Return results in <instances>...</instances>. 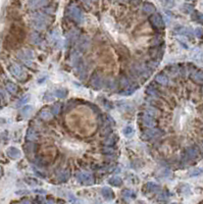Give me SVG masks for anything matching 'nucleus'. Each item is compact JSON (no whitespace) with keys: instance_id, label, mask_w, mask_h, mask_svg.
I'll list each match as a JSON object with an SVG mask.
<instances>
[{"instance_id":"obj_27","label":"nucleus","mask_w":203,"mask_h":204,"mask_svg":"<svg viewBox=\"0 0 203 204\" xmlns=\"http://www.w3.org/2000/svg\"><path fill=\"white\" fill-rule=\"evenodd\" d=\"M56 97L58 98H66V95H68V90L66 89H56L55 92H54Z\"/></svg>"},{"instance_id":"obj_9","label":"nucleus","mask_w":203,"mask_h":204,"mask_svg":"<svg viewBox=\"0 0 203 204\" xmlns=\"http://www.w3.org/2000/svg\"><path fill=\"white\" fill-rule=\"evenodd\" d=\"M198 156V150L195 147H188L184 152V158L186 160L195 159Z\"/></svg>"},{"instance_id":"obj_15","label":"nucleus","mask_w":203,"mask_h":204,"mask_svg":"<svg viewBox=\"0 0 203 204\" xmlns=\"http://www.w3.org/2000/svg\"><path fill=\"white\" fill-rule=\"evenodd\" d=\"M26 139L30 142H34V141L38 140V133L36 132V130H34L33 128H29L27 131Z\"/></svg>"},{"instance_id":"obj_34","label":"nucleus","mask_w":203,"mask_h":204,"mask_svg":"<svg viewBox=\"0 0 203 204\" xmlns=\"http://www.w3.org/2000/svg\"><path fill=\"white\" fill-rule=\"evenodd\" d=\"M193 19L199 23H203V14L199 13V12H196V13L193 15Z\"/></svg>"},{"instance_id":"obj_46","label":"nucleus","mask_w":203,"mask_h":204,"mask_svg":"<svg viewBox=\"0 0 203 204\" xmlns=\"http://www.w3.org/2000/svg\"><path fill=\"white\" fill-rule=\"evenodd\" d=\"M3 176V169L1 167H0V178Z\"/></svg>"},{"instance_id":"obj_6","label":"nucleus","mask_w":203,"mask_h":204,"mask_svg":"<svg viewBox=\"0 0 203 204\" xmlns=\"http://www.w3.org/2000/svg\"><path fill=\"white\" fill-rule=\"evenodd\" d=\"M9 70H10V73L15 78H17L19 80H23V78H25V76H26V74H25V72L23 70V68L17 64H12L11 66H10Z\"/></svg>"},{"instance_id":"obj_36","label":"nucleus","mask_w":203,"mask_h":204,"mask_svg":"<svg viewBox=\"0 0 203 204\" xmlns=\"http://www.w3.org/2000/svg\"><path fill=\"white\" fill-rule=\"evenodd\" d=\"M123 133H124L125 136L130 137V136H132V135L134 134V130L132 129L131 127H126L124 130H123Z\"/></svg>"},{"instance_id":"obj_11","label":"nucleus","mask_w":203,"mask_h":204,"mask_svg":"<svg viewBox=\"0 0 203 204\" xmlns=\"http://www.w3.org/2000/svg\"><path fill=\"white\" fill-rule=\"evenodd\" d=\"M161 135V131L160 130H157V129H150L148 131L144 132V134H143V139L145 140H149V139H152V138H155V137L159 136Z\"/></svg>"},{"instance_id":"obj_24","label":"nucleus","mask_w":203,"mask_h":204,"mask_svg":"<svg viewBox=\"0 0 203 204\" xmlns=\"http://www.w3.org/2000/svg\"><path fill=\"white\" fill-rule=\"evenodd\" d=\"M121 194H123V197H124L125 199H135L136 198L135 192H133L132 190H129V189L124 190L121 192Z\"/></svg>"},{"instance_id":"obj_14","label":"nucleus","mask_w":203,"mask_h":204,"mask_svg":"<svg viewBox=\"0 0 203 204\" xmlns=\"http://www.w3.org/2000/svg\"><path fill=\"white\" fill-rule=\"evenodd\" d=\"M101 194L106 200H112L115 198V193L108 187H103L102 190H101Z\"/></svg>"},{"instance_id":"obj_2","label":"nucleus","mask_w":203,"mask_h":204,"mask_svg":"<svg viewBox=\"0 0 203 204\" xmlns=\"http://www.w3.org/2000/svg\"><path fill=\"white\" fill-rule=\"evenodd\" d=\"M90 84L95 90H99L103 86V78L99 72H95L90 79Z\"/></svg>"},{"instance_id":"obj_20","label":"nucleus","mask_w":203,"mask_h":204,"mask_svg":"<svg viewBox=\"0 0 203 204\" xmlns=\"http://www.w3.org/2000/svg\"><path fill=\"white\" fill-rule=\"evenodd\" d=\"M30 40H31V42L33 43V44L38 45V44H40V43L42 42V37L40 36V34L36 33V32H33V33L31 34V36H30Z\"/></svg>"},{"instance_id":"obj_49","label":"nucleus","mask_w":203,"mask_h":204,"mask_svg":"<svg viewBox=\"0 0 203 204\" xmlns=\"http://www.w3.org/2000/svg\"><path fill=\"white\" fill-rule=\"evenodd\" d=\"M202 90H203V89H202Z\"/></svg>"},{"instance_id":"obj_28","label":"nucleus","mask_w":203,"mask_h":204,"mask_svg":"<svg viewBox=\"0 0 203 204\" xmlns=\"http://www.w3.org/2000/svg\"><path fill=\"white\" fill-rule=\"evenodd\" d=\"M192 78H193L194 80L197 81V82H203V70H197V72H195V73L193 74V76H192Z\"/></svg>"},{"instance_id":"obj_17","label":"nucleus","mask_w":203,"mask_h":204,"mask_svg":"<svg viewBox=\"0 0 203 204\" xmlns=\"http://www.w3.org/2000/svg\"><path fill=\"white\" fill-rule=\"evenodd\" d=\"M155 82L160 85H163V86H166L168 84V78L164 74H158L155 77Z\"/></svg>"},{"instance_id":"obj_5","label":"nucleus","mask_w":203,"mask_h":204,"mask_svg":"<svg viewBox=\"0 0 203 204\" xmlns=\"http://www.w3.org/2000/svg\"><path fill=\"white\" fill-rule=\"evenodd\" d=\"M32 25L34 28L38 29V30H43L46 27V21L43 15L41 14H36L35 17H33V21H32Z\"/></svg>"},{"instance_id":"obj_43","label":"nucleus","mask_w":203,"mask_h":204,"mask_svg":"<svg viewBox=\"0 0 203 204\" xmlns=\"http://www.w3.org/2000/svg\"><path fill=\"white\" fill-rule=\"evenodd\" d=\"M27 183L28 184H30V185H32V186H34V185H38V182L36 181L35 179H31V178H28L27 179Z\"/></svg>"},{"instance_id":"obj_47","label":"nucleus","mask_w":203,"mask_h":204,"mask_svg":"<svg viewBox=\"0 0 203 204\" xmlns=\"http://www.w3.org/2000/svg\"><path fill=\"white\" fill-rule=\"evenodd\" d=\"M131 1L134 3V4H137V3H139V1H140V0H131Z\"/></svg>"},{"instance_id":"obj_21","label":"nucleus","mask_w":203,"mask_h":204,"mask_svg":"<svg viewBox=\"0 0 203 204\" xmlns=\"http://www.w3.org/2000/svg\"><path fill=\"white\" fill-rule=\"evenodd\" d=\"M70 178V173L68 169H64V171H62L60 174L58 175V177H57L58 181H60V182H66Z\"/></svg>"},{"instance_id":"obj_40","label":"nucleus","mask_w":203,"mask_h":204,"mask_svg":"<svg viewBox=\"0 0 203 204\" xmlns=\"http://www.w3.org/2000/svg\"><path fill=\"white\" fill-rule=\"evenodd\" d=\"M167 70L170 74H177L178 70H179V68H178L177 66H175V64H174V66H168Z\"/></svg>"},{"instance_id":"obj_41","label":"nucleus","mask_w":203,"mask_h":204,"mask_svg":"<svg viewBox=\"0 0 203 204\" xmlns=\"http://www.w3.org/2000/svg\"><path fill=\"white\" fill-rule=\"evenodd\" d=\"M195 35H196L197 38H203V29L202 28H197L195 30Z\"/></svg>"},{"instance_id":"obj_7","label":"nucleus","mask_w":203,"mask_h":204,"mask_svg":"<svg viewBox=\"0 0 203 204\" xmlns=\"http://www.w3.org/2000/svg\"><path fill=\"white\" fill-rule=\"evenodd\" d=\"M68 15L72 21H78V23L82 21V12L77 6H72L68 8Z\"/></svg>"},{"instance_id":"obj_37","label":"nucleus","mask_w":203,"mask_h":204,"mask_svg":"<svg viewBox=\"0 0 203 204\" xmlns=\"http://www.w3.org/2000/svg\"><path fill=\"white\" fill-rule=\"evenodd\" d=\"M29 98H30V95H25V96H23V98H21V100L17 103V106H21V105H23V104H26L29 101Z\"/></svg>"},{"instance_id":"obj_30","label":"nucleus","mask_w":203,"mask_h":204,"mask_svg":"<svg viewBox=\"0 0 203 204\" xmlns=\"http://www.w3.org/2000/svg\"><path fill=\"white\" fill-rule=\"evenodd\" d=\"M202 51H201L200 49H194L193 52H192V57H193L194 59H196V60H200L201 58H202Z\"/></svg>"},{"instance_id":"obj_23","label":"nucleus","mask_w":203,"mask_h":204,"mask_svg":"<svg viewBox=\"0 0 203 204\" xmlns=\"http://www.w3.org/2000/svg\"><path fill=\"white\" fill-rule=\"evenodd\" d=\"M108 183L111 186H113V187H119L123 184V180L119 177H112V178L108 180Z\"/></svg>"},{"instance_id":"obj_12","label":"nucleus","mask_w":203,"mask_h":204,"mask_svg":"<svg viewBox=\"0 0 203 204\" xmlns=\"http://www.w3.org/2000/svg\"><path fill=\"white\" fill-rule=\"evenodd\" d=\"M6 154L7 156L11 159H19V157L21 156V151L15 147H9L8 149L6 150Z\"/></svg>"},{"instance_id":"obj_35","label":"nucleus","mask_w":203,"mask_h":204,"mask_svg":"<svg viewBox=\"0 0 203 204\" xmlns=\"http://www.w3.org/2000/svg\"><path fill=\"white\" fill-rule=\"evenodd\" d=\"M203 173V169H195L193 171H190L189 176L190 177H196V176H200L201 174Z\"/></svg>"},{"instance_id":"obj_32","label":"nucleus","mask_w":203,"mask_h":204,"mask_svg":"<svg viewBox=\"0 0 203 204\" xmlns=\"http://www.w3.org/2000/svg\"><path fill=\"white\" fill-rule=\"evenodd\" d=\"M115 143V136L107 137V138L103 141V144H104L105 146H112Z\"/></svg>"},{"instance_id":"obj_39","label":"nucleus","mask_w":203,"mask_h":204,"mask_svg":"<svg viewBox=\"0 0 203 204\" xmlns=\"http://www.w3.org/2000/svg\"><path fill=\"white\" fill-rule=\"evenodd\" d=\"M60 104L59 103H56L55 105H53V107H52V110L51 112L53 113V114H58L59 112H60Z\"/></svg>"},{"instance_id":"obj_1","label":"nucleus","mask_w":203,"mask_h":204,"mask_svg":"<svg viewBox=\"0 0 203 204\" xmlns=\"http://www.w3.org/2000/svg\"><path fill=\"white\" fill-rule=\"evenodd\" d=\"M25 36H26L25 30L21 26L13 25L10 28V37L15 41V43H19L21 41H23L25 39Z\"/></svg>"},{"instance_id":"obj_44","label":"nucleus","mask_w":203,"mask_h":204,"mask_svg":"<svg viewBox=\"0 0 203 204\" xmlns=\"http://www.w3.org/2000/svg\"><path fill=\"white\" fill-rule=\"evenodd\" d=\"M44 99H45V100H47V101H49V100H52V99H53V97H52V95H50L49 92H47V93L45 94Z\"/></svg>"},{"instance_id":"obj_48","label":"nucleus","mask_w":203,"mask_h":204,"mask_svg":"<svg viewBox=\"0 0 203 204\" xmlns=\"http://www.w3.org/2000/svg\"><path fill=\"white\" fill-rule=\"evenodd\" d=\"M1 99H2V98H1V97H0V102H1Z\"/></svg>"},{"instance_id":"obj_45","label":"nucleus","mask_w":203,"mask_h":204,"mask_svg":"<svg viewBox=\"0 0 203 204\" xmlns=\"http://www.w3.org/2000/svg\"><path fill=\"white\" fill-rule=\"evenodd\" d=\"M0 97H1V98H5V93L4 92H3V90L2 89H0Z\"/></svg>"},{"instance_id":"obj_3","label":"nucleus","mask_w":203,"mask_h":204,"mask_svg":"<svg viewBox=\"0 0 203 204\" xmlns=\"http://www.w3.org/2000/svg\"><path fill=\"white\" fill-rule=\"evenodd\" d=\"M140 117H141V120H142L143 124H144L145 127L147 128H153L155 127V124H156V122L154 120V116H152L151 114H149L148 112L144 111L140 114Z\"/></svg>"},{"instance_id":"obj_31","label":"nucleus","mask_w":203,"mask_h":204,"mask_svg":"<svg viewBox=\"0 0 203 204\" xmlns=\"http://www.w3.org/2000/svg\"><path fill=\"white\" fill-rule=\"evenodd\" d=\"M138 89V86L137 85H134L133 87H130V88H128L127 90H125L123 93H121V95H124V96H129V95H131V94H133L134 92L136 91V90Z\"/></svg>"},{"instance_id":"obj_42","label":"nucleus","mask_w":203,"mask_h":204,"mask_svg":"<svg viewBox=\"0 0 203 204\" xmlns=\"http://www.w3.org/2000/svg\"><path fill=\"white\" fill-rule=\"evenodd\" d=\"M121 87H128L129 86V81H128V79H127L126 77H123L121 79Z\"/></svg>"},{"instance_id":"obj_26","label":"nucleus","mask_w":203,"mask_h":204,"mask_svg":"<svg viewBox=\"0 0 203 204\" xmlns=\"http://www.w3.org/2000/svg\"><path fill=\"white\" fill-rule=\"evenodd\" d=\"M146 93H147L148 95H150V96H153V97L160 96V94H159V92L157 91V89H155V88L152 87V86H149V87L146 88Z\"/></svg>"},{"instance_id":"obj_29","label":"nucleus","mask_w":203,"mask_h":204,"mask_svg":"<svg viewBox=\"0 0 203 204\" xmlns=\"http://www.w3.org/2000/svg\"><path fill=\"white\" fill-rule=\"evenodd\" d=\"M32 111H33V106L25 105L23 109H21V114H23V116H29V114H30Z\"/></svg>"},{"instance_id":"obj_16","label":"nucleus","mask_w":203,"mask_h":204,"mask_svg":"<svg viewBox=\"0 0 203 204\" xmlns=\"http://www.w3.org/2000/svg\"><path fill=\"white\" fill-rule=\"evenodd\" d=\"M5 87H6V91L9 92L10 94H12V95H14V94L17 93V90H19V88H17V86L14 83L10 82V81H8V82H6V84H5Z\"/></svg>"},{"instance_id":"obj_22","label":"nucleus","mask_w":203,"mask_h":204,"mask_svg":"<svg viewBox=\"0 0 203 204\" xmlns=\"http://www.w3.org/2000/svg\"><path fill=\"white\" fill-rule=\"evenodd\" d=\"M175 33L179 34V35L190 36L192 34V32H191V30H189L188 28H185V27H179V28L175 29Z\"/></svg>"},{"instance_id":"obj_18","label":"nucleus","mask_w":203,"mask_h":204,"mask_svg":"<svg viewBox=\"0 0 203 204\" xmlns=\"http://www.w3.org/2000/svg\"><path fill=\"white\" fill-rule=\"evenodd\" d=\"M52 114L53 113L50 112L49 110H46V109H43L39 112V117L43 120H49L52 118Z\"/></svg>"},{"instance_id":"obj_13","label":"nucleus","mask_w":203,"mask_h":204,"mask_svg":"<svg viewBox=\"0 0 203 204\" xmlns=\"http://www.w3.org/2000/svg\"><path fill=\"white\" fill-rule=\"evenodd\" d=\"M37 147L38 146L34 142H30L29 141V143H27L25 145V152H26V154L28 156H32V155H34L37 152Z\"/></svg>"},{"instance_id":"obj_4","label":"nucleus","mask_w":203,"mask_h":204,"mask_svg":"<svg viewBox=\"0 0 203 204\" xmlns=\"http://www.w3.org/2000/svg\"><path fill=\"white\" fill-rule=\"evenodd\" d=\"M77 179L84 185H91V184L94 183V177L91 174L86 173V171L79 173L77 175Z\"/></svg>"},{"instance_id":"obj_8","label":"nucleus","mask_w":203,"mask_h":204,"mask_svg":"<svg viewBox=\"0 0 203 204\" xmlns=\"http://www.w3.org/2000/svg\"><path fill=\"white\" fill-rule=\"evenodd\" d=\"M17 56L19 57L21 60H23V62H26V64H28V61L31 60V59L33 58L34 54L33 52L31 51V50L29 49H23L21 50V51L17 52Z\"/></svg>"},{"instance_id":"obj_10","label":"nucleus","mask_w":203,"mask_h":204,"mask_svg":"<svg viewBox=\"0 0 203 204\" xmlns=\"http://www.w3.org/2000/svg\"><path fill=\"white\" fill-rule=\"evenodd\" d=\"M150 23L153 25L155 28L157 29H162L164 28V21L161 17V15L159 14H153L151 17H150Z\"/></svg>"},{"instance_id":"obj_33","label":"nucleus","mask_w":203,"mask_h":204,"mask_svg":"<svg viewBox=\"0 0 203 204\" xmlns=\"http://www.w3.org/2000/svg\"><path fill=\"white\" fill-rule=\"evenodd\" d=\"M143 11L147 14L152 13V12L154 11V6L151 4H145L144 6H143Z\"/></svg>"},{"instance_id":"obj_38","label":"nucleus","mask_w":203,"mask_h":204,"mask_svg":"<svg viewBox=\"0 0 203 204\" xmlns=\"http://www.w3.org/2000/svg\"><path fill=\"white\" fill-rule=\"evenodd\" d=\"M102 152L104 154H112V153H115V149L111 146H105L102 149Z\"/></svg>"},{"instance_id":"obj_25","label":"nucleus","mask_w":203,"mask_h":204,"mask_svg":"<svg viewBox=\"0 0 203 204\" xmlns=\"http://www.w3.org/2000/svg\"><path fill=\"white\" fill-rule=\"evenodd\" d=\"M159 189H160V187L155 183L149 182V183L146 184V190L148 192H157V191H159Z\"/></svg>"},{"instance_id":"obj_19","label":"nucleus","mask_w":203,"mask_h":204,"mask_svg":"<svg viewBox=\"0 0 203 204\" xmlns=\"http://www.w3.org/2000/svg\"><path fill=\"white\" fill-rule=\"evenodd\" d=\"M88 46H89V40L87 38H82L80 40V42L78 43V49L80 51H85L88 48Z\"/></svg>"}]
</instances>
